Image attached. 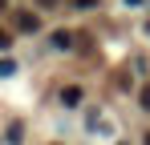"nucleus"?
Here are the masks:
<instances>
[{
    "mask_svg": "<svg viewBox=\"0 0 150 145\" xmlns=\"http://www.w3.org/2000/svg\"><path fill=\"white\" fill-rule=\"evenodd\" d=\"M61 101H65V105H77V101H81V89H77V85H69V89L61 93Z\"/></svg>",
    "mask_w": 150,
    "mask_h": 145,
    "instance_id": "7ed1b4c3",
    "label": "nucleus"
},
{
    "mask_svg": "<svg viewBox=\"0 0 150 145\" xmlns=\"http://www.w3.org/2000/svg\"><path fill=\"white\" fill-rule=\"evenodd\" d=\"M73 45V32H53V48H69Z\"/></svg>",
    "mask_w": 150,
    "mask_h": 145,
    "instance_id": "f03ea898",
    "label": "nucleus"
},
{
    "mask_svg": "<svg viewBox=\"0 0 150 145\" xmlns=\"http://www.w3.org/2000/svg\"><path fill=\"white\" fill-rule=\"evenodd\" d=\"M12 45V32H4V28H0V48H8Z\"/></svg>",
    "mask_w": 150,
    "mask_h": 145,
    "instance_id": "20e7f679",
    "label": "nucleus"
},
{
    "mask_svg": "<svg viewBox=\"0 0 150 145\" xmlns=\"http://www.w3.org/2000/svg\"><path fill=\"white\" fill-rule=\"evenodd\" d=\"M142 109H150V85H142Z\"/></svg>",
    "mask_w": 150,
    "mask_h": 145,
    "instance_id": "39448f33",
    "label": "nucleus"
},
{
    "mask_svg": "<svg viewBox=\"0 0 150 145\" xmlns=\"http://www.w3.org/2000/svg\"><path fill=\"white\" fill-rule=\"evenodd\" d=\"M77 8H93V4H98V0H73Z\"/></svg>",
    "mask_w": 150,
    "mask_h": 145,
    "instance_id": "423d86ee",
    "label": "nucleus"
},
{
    "mask_svg": "<svg viewBox=\"0 0 150 145\" xmlns=\"http://www.w3.org/2000/svg\"><path fill=\"white\" fill-rule=\"evenodd\" d=\"M45 4H53V0H45Z\"/></svg>",
    "mask_w": 150,
    "mask_h": 145,
    "instance_id": "6e6552de",
    "label": "nucleus"
},
{
    "mask_svg": "<svg viewBox=\"0 0 150 145\" xmlns=\"http://www.w3.org/2000/svg\"><path fill=\"white\" fill-rule=\"evenodd\" d=\"M146 145H150V137H146Z\"/></svg>",
    "mask_w": 150,
    "mask_h": 145,
    "instance_id": "1a4fd4ad",
    "label": "nucleus"
},
{
    "mask_svg": "<svg viewBox=\"0 0 150 145\" xmlns=\"http://www.w3.org/2000/svg\"><path fill=\"white\" fill-rule=\"evenodd\" d=\"M16 28H21V32H37V28H41V20H37L33 12H16Z\"/></svg>",
    "mask_w": 150,
    "mask_h": 145,
    "instance_id": "f257e3e1",
    "label": "nucleus"
},
{
    "mask_svg": "<svg viewBox=\"0 0 150 145\" xmlns=\"http://www.w3.org/2000/svg\"><path fill=\"white\" fill-rule=\"evenodd\" d=\"M4 4H8V0H0V8H4Z\"/></svg>",
    "mask_w": 150,
    "mask_h": 145,
    "instance_id": "0eeeda50",
    "label": "nucleus"
}]
</instances>
